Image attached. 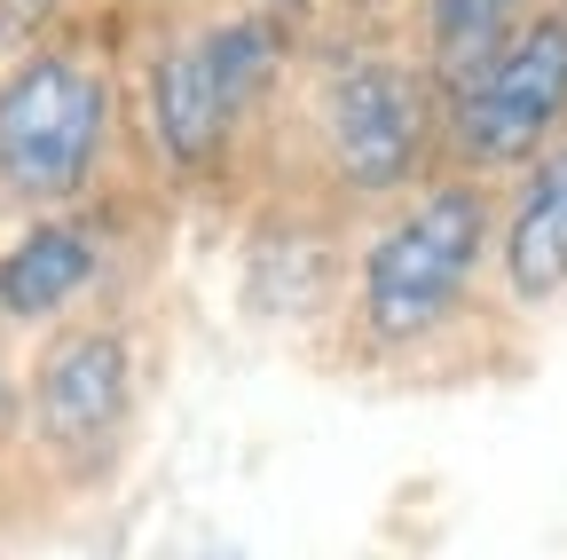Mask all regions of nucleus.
Here are the masks:
<instances>
[{"mask_svg": "<svg viewBox=\"0 0 567 560\" xmlns=\"http://www.w3.org/2000/svg\"><path fill=\"white\" fill-rule=\"evenodd\" d=\"M559 126H567V17L544 9L505 40V55L481 63L450 95V143L473 174H496L528 166Z\"/></svg>", "mask_w": 567, "mask_h": 560, "instance_id": "nucleus-4", "label": "nucleus"}, {"mask_svg": "<svg viewBox=\"0 0 567 560\" xmlns=\"http://www.w3.org/2000/svg\"><path fill=\"white\" fill-rule=\"evenodd\" d=\"M505 293L544 308L567 293V134L528 159V182L513 197V222H505Z\"/></svg>", "mask_w": 567, "mask_h": 560, "instance_id": "nucleus-7", "label": "nucleus"}, {"mask_svg": "<svg viewBox=\"0 0 567 560\" xmlns=\"http://www.w3.org/2000/svg\"><path fill=\"white\" fill-rule=\"evenodd\" d=\"M276 80V24L268 17H237V24H205L189 40H174L151 72V126L158 151L174 166H213L229 151L237 119L252 111V95Z\"/></svg>", "mask_w": 567, "mask_h": 560, "instance_id": "nucleus-3", "label": "nucleus"}, {"mask_svg": "<svg viewBox=\"0 0 567 560\" xmlns=\"http://www.w3.org/2000/svg\"><path fill=\"white\" fill-rule=\"evenodd\" d=\"M126 403H134V371H126V339L118 332H71L32 371V418H40V435L55 450L111 442Z\"/></svg>", "mask_w": 567, "mask_h": 560, "instance_id": "nucleus-6", "label": "nucleus"}, {"mask_svg": "<svg viewBox=\"0 0 567 560\" xmlns=\"http://www.w3.org/2000/svg\"><path fill=\"white\" fill-rule=\"evenodd\" d=\"M481 245H488V197H481V182H434L363 253V285H354L363 332L379 347L434 339L457 316V301L473 293Z\"/></svg>", "mask_w": 567, "mask_h": 560, "instance_id": "nucleus-1", "label": "nucleus"}, {"mask_svg": "<svg viewBox=\"0 0 567 560\" xmlns=\"http://www.w3.org/2000/svg\"><path fill=\"white\" fill-rule=\"evenodd\" d=\"M323 134H331V166L347 174V190H402L425 159V80L410 63L363 55L339 63L323 88Z\"/></svg>", "mask_w": 567, "mask_h": 560, "instance_id": "nucleus-5", "label": "nucleus"}, {"mask_svg": "<svg viewBox=\"0 0 567 560\" xmlns=\"http://www.w3.org/2000/svg\"><path fill=\"white\" fill-rule=\"evenodd\" d=\"M536 0H434V17H425V48H434V88L457 95L481 63L505 55V40L528 24Z\"/></svg>", "mask_w": 567, "mask_h": 560, "instance_id": "nucleus-9", "label": "nucleus"}, {"mask_svg": "<svg viewBox=\"0 0 567 560\" xmlns=\"http://www.w3.org/2000/svg\"><path fill=\"white\" fill-rule=\"evenodd\" d=\"M111 88L80 55H24L0 80V190L24 205L80 197L103 159Z\"/></svg>", "mask_w": 567, "mask_h": 560, "instance_id": "nucleus-2", "label": "nucleus"}, {"mask_svg": "<svg viewBox=\"0 0 567 560\" xmlns=\"http://www.w3.org/2000/svg\"><path fill=\"white\" fill-rule=\"evenodd\" d=\"M95 268H103V245H95L87 222H32L0 253V316H17V324L63 316L95 285Z\"/></svg>", "mask_w": 567, "mask_h": 560, "instance_id": "nucleus-8", "label": "nucleus"}, {"mask_svg": "<svg viewBox=\"0 0 567 560\" xmlns=\"http://www.w3.org/2000/svg\"><path fill=\"white\" fill-rule=\"evenodd\" d=\"M40 17H48V0H0V32H9V40H24Z\"/></svg>", "mask_w": 567, "mask_h": 560, "instance_id": "nucleus-10", "label": "nucleus"}]
</instances>
